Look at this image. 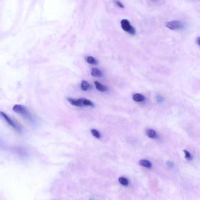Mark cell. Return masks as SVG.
<instances>
[{
	"label": "cell",
	"instance_id": "1",
	"mask_svg": "<svg viewBox=\"0 0 200 200\" xmlns=\"http://www.w3.org/2000/svg\"><path fill=\"white\" fill-rule=\"evenodd\" d=\"M68 101L74 106L82 107L83 106H88L94 107V104L92 102L86 98H82L79 99H74L68 98Z\"/></svg>",
	"mask_w": 200,
	"mask_h": 200
},
{
	"label": "cell",
	"instance_id": "2",
	"mask_svg": "<svg viewBox=\"0 0 200 200\" xmlns=\"http://www.w3.org/2000/svg\"><path fill=\"white\" fill-rule=\"evenodd\" d=\"M13 110L15 112L19 114L26 119L29 121H32V117L31 113L24 106L20 104H16L13 108Z\"/></svg>",
	"mask_w": 200,
	"mask_h": 200
},
{
	"label": "cell",
	"instance_id": "3",
	"mask_svg": "<svg viewBox=\"0 0 200 200\" xmlns=\"http://www.w3.org/2000/svg\"><path fill=\"white\" fill-rule=\"evenodd\" d=\"M121 28L123 31L127 32L131 35H134L136 34L135 29L131 25L129 21L126 19L122 20L120 22Z\"/></svg>",
	"mask_w": 200,
	"mask_h": 200
},
{
	"label": "cell",
	"instance_id": "4",
	"mask_svg": "<svg viewBox=\"0 0 200 200\" xmlns=\"http://www.w3.org/2000/svg\"><path fill=\"white\" fill-rule=\"evenodd\" d=\"M0 118L4 119V120H5V121L7 122V123L10 126H11L13 129L17 131L20 132L21 131V128L17 124V123H15L14 120H13L5 113L3 112H0Z\"/></svg>",
	"mask_w": 200,
	"mask_h": 200
},
{
	"label": "cell",
	"instance_id": "5",
	"mask_svg": "<svg viewBox=\"0 0 200 200\" xmlns=\"http://www.w3.org/2000/svg\"><path fill=\"white\" fill-rule=\"evenodd\" d=\"M166 27L172 30H177L184 29L185 25L179 20H173L168 22L166 24Z\"/></svg>",
	"mask_w": 200,
	"mask_h": 200
},
{
	"label": "cell",
	"instance_id": "6",
	"mask_svg": "<svg viewBox=\"0 0 200 200\" xmlns=\"http://www.w3.org/2000/svg\"><path fill=\"white\" fill-rule=\"evenodd\" d=\"M94 84L96 87V89L99 92H107L108 90V88L106 86L102 84L98 81H95L94 82Z\"/></svg>",
	"mask_w": 200,
	"mask_h": 200
},
{
	"label": "cell",
	"instance_id": "7",
	"mask_svg": "<svg viewBox=\"0 0 200 200\" xmlns=\"http://www.w3.org/2000/svg\"><path fill=\"white\" fill-rule=\"evenodd\" d=\"M91 75L94 77H100L102 75V73L99 69L96 68H92L90 71Z\"/></svg>",
	"mask_w": 200,
	"mask_h": 200
},
{
	"label": "cell",
	"instance_id": "8",
	"mask_svg": "<svg viewBox=\"0 0 200 200\" xmlns=\"http://www.w3.org/2000/svg\"><path fill=\"white\" fill-rule=\"evenodd\" d=\"M81 88L82 90L87 91L92 88V86L89 83L85 80L82 81L81 84Z\"/></svg>",
	"mask_w": 200,
	"mask_h": 200
},
{
	"label": "cell",
	"instance_id": "9",
	"mask_svg": "<svg viewBox=\"0 0 200 200\" xmlns=\"http://www.w3.org/2000/svg\"><path fill=\"white\" fill-rule=\"evenodd\" d=\"M133 98L134 101L138 102H142L145 99V97L143 95L138 93L134 94Z\"/></svg>",
	"mask_w": 200,
	"mask_h": 200
},
{
	"label": "cell",
	"instance_id": "10",
	"mask_svg": "<svg viewBox=\"0 0 200 200\" xmlns=\"http://www.w3.org/2000/svg\"><path fill=\"white\" fill-rule=\"evenodd\" d=\"M147 135L151 139H155L157 138V134L156 131L153 129H147L146 131Z\"/></svg>",
	"mask_w": 200,
	"mask_h": 200
},
{
	"label": "cell",
	"instance_id": "11",
	"mask_svg": "<svg viewBox=\"0 0 200 200\" xmlns=\"http://www.w3.org/2000/svg\"><path fill=\"white\" fill-rule=\"evenodd\" d=\"M139 164L141 166L149 168H151L152 166V165L151 162L147 160H140V162H139Z\"/></svg>",
	"mask_w": 200,
	"mask_h": 200
},
{
	"label": "cell",
	"instance_id": "12",
	"mask_svg": "<svg viewBox=\"0 0 200 200\" xmlns=\"http://www.w3.org/2000/svg\"><path fill=\"white\" fill-rule=\"evenodd\" d=\"M86 61L88 63L91 65H97L98 61L95 57L92 56H88L86 58Z\"/></svg>",
	"mask_w": 200,
	"mask_h": 200
},
{
	"label": "cell",
	"instance_id": "13",
	"mask_svg": "<svg viewBox=\"0 0 200 200\" xmlns=\"http://www.w3.org/2000/svg\"><path fill=\"white\" fill-rule=\"evenodd\" d=\"M119 183L124 186H127L129 184V181L126 178L124 177H120L119 179Z\"/></svg>",
	"mask_w": 200,
	"mask_h": 200
},
{
	"label": "cell",
	"instance_id": "14",
	"mask_svg": "<svg viewBox=\"0 0 200 200\" xmlns=\"http://www.w3.org/2000/svg\"><path fill=\"white\" fill-rule=\"evenodd\" d=\"M91 132H92V134H93V135L94 137H96L97 139H100V133L98 131L96 130V129H93L91 130Z\"/></svg>",
	"mask_w": 200,
	"mask_h": 200
},
{
	"label": "cell",
	"instance_id": "15",
	"mask_svg": "<svg viewBox=\"0 0 200 200\" xmlns=\"http://www.w3.org/2000/svg\"><path fill=\"white\" fill-rule=\"evenodd\" d=\"M184 153H185V158L186 159L188 160H191L192 159L191 158V154L189 153V152L188 151L186 150H183Z\"/></svg>",
	"mask_w": 200,
	"mask_h": 200
},
{
	"label": "cell",
	"instance_id": "16",
	"mask_svg": "<svg viewBox=\"0 0 200 200\" xmlns=\"http://www.w3.org/2000/svg\"><path fill=\"white\" fill-rule=\"evenodd\" d=\"M114 2H115V4L117 5V6L119 7V8H124V5H123V4L120 1H118V0H115V1H114Z\"/></svg>",
	"mask_w": 200,
	"mask_h": 200
},
{
	"label": "cell",
	"instance_id": "17",
	"mask_svg": "<svg viewBox=\"0 0 200 200\" xmlns=\"http://www.w3.org/2000/svg\"><path fill=\"white\" fill-rule=\"evenodd\" d=\"M196 42V43L199 46L200 42L199 37H197V38Z\"/></svg>",
	"mask_w": 200,
	"mask_h": 200
}]
</instances>
